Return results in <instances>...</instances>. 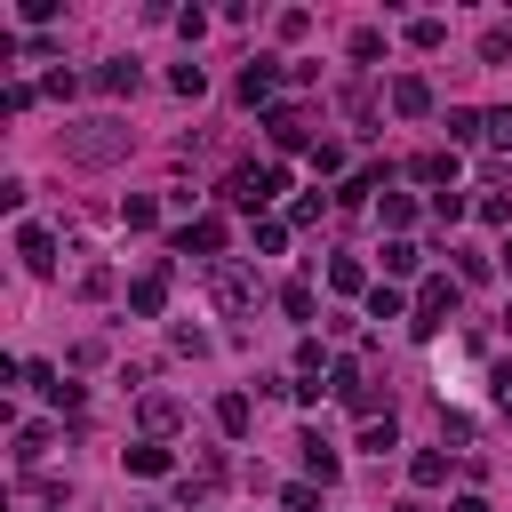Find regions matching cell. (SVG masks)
Returning <instances> with one entry per match:
<instances>
[{
  "label": "cell",
  "mask_w": 512,
  "mask_h": 512,
  "mask_svg": "<svg viewBox=\"0 0 512 512\" xmlns=\"http://www.w3.org/2000/svg\"><path fill=\"white\" fill-rule=\"evenodd\" d=\"M64 152H72L80 168H112V160L128 152V128H120V120H80V128H64Z\"/></svg>",
  "instance_id": "6da1fadb"
},
{
  "label": "cell",
  "mask_w": 512,
  "mask_h": 512,
  "mask_svg": "<svg viewBox=\"0 0 512 512\" xmlns=\"http://www.w3.org/2000/svg\"><path fill=\"white\" fill-rule=\"evenodd\" d=\"M440 312H456V280H448V272H432V280L416 288V336H432Z\"/></svg>",
  "instance_id": "7a4b0ae2"
},
{
  "label": "cell",
  "mask_w": 512,
  "mask_h": 512,
  "mask_svg": "<svg viewBox=\"0 0 512 512\" xmlns=\"http://www.w3.org/2000/svg\"><path fill=\"white\" fill-rule=\"evenodd\" d=\"M392 112H400V120H424V112H432V80L400 72V80H392Z\"/></svg>",
  "instance_id": "3957f363"
},
{
  "label": "cell",
  "mask_w": 512,
  "mask_h": 512,
  "mask_svg": "<svg viewBox=\"0 0 512 512\" xmlns=\"http://www.w3.org/2000/svg\"><path fill=\"white\" fill-rule=\"evenodd\" d=\"M216 304H224V312H248V304H256V280H248L240 264H224V272H216Z\"/></svg>",
  "instance_id": "277c9868"
},
{
  "label": "cell",
  "mask_w": 512,
  "mask_h": 512,
  "mask_svg": "<svg viewBox=\"0 0 512 512\" xmlns=\"http://www.w3.org/2000/svg\"><path fill=\"white\" fill-rule=\"evenodd\" d=\"M264 136H272L280 152H296V144H304V112H296V104H280V112H264Z\"/></svg>",
  "instance_id": "5b68a950"
},
{
  "label": "cell",
  "mask_w": 512,
  "mask_h": 512,
  "mask_svg": "<svg viewBox=\"0 0 512 512\" xmlns=\"http://www.w3.org/2000/svg\"><path fill=\"white\" fill-rule=\"evenodd\" d=\"M176 248H184V256H216V248H224V224H216V216H200V224H184V232H176Z\"/></svg>",
  "instance_id": "8992f818"
},
{
  "label": "cell",
  "mask_w": 512,
  "mask_h": 512,
  "mask_svg": "<svg viewBox=\"0 0 512 512\" xmlns=\"http://www.w3.org/2000/svg\"><path fill=\"white\" fill-rule=\"evenodd\" d=\"M96 88H104V96H136V88H144V72H136L128 56H112V64L96 72Z\"/></svg>",
  "instance_id": "52a82bcc"
},
{
  "label": "cell",
  "mask_w": 512,
  "mask_h": 512,
  "mask_svg": "<svg viewBox=\"0 0 512 512\" xmlns=\"http://www.w3.org/2000/svg\"><path fill=\"white\" fill-rule=\"evenodd\" d=\"M16 248H24V264H32V272H56V240H48L40 224H24V232H16Z\"/></svg>",
  "instance_id": "ba28073f"
},
{
  "label": "cell",
  "mask_w": 512,
  "mask_h": 512,
  "mask_svg": "<svg viewBox=\"0 0 512 512\" xmlns=\"http://www.w3.org/2000/svg\"><path fill=\"white\" fill-rule=\"evenodd\" d=\"M160 304H168V272H144V280L128 288V312H144V320H152Z\"/></svg>",
  "instance_id": "9c48e42d"
},
{
  "label": "cell",
  "mask_w": 512,
  "mask_h": 512,
  "mask_svg": "<svg viewBox=\"0 0 512 512\" xmlns=\"http://www.w3.org/2000/svg\"><path fill=\"white\" fill-rule=\"evenodd\" d=\"M272 80H280V72H272V56H256V64L240 72V104H264V96H272Z\"/></svg>",
  "instance_id": "30bf717a"
},
{
  "label": "cell",
  "mask_w": 512,
  "mask_h": 512,
  "mask_svg": "<svg viewBox=\"0 0 512 512\" xmlns=\"http://www.w3.org/2000/svg\"><path fill=\"white\" fill-rule=\"evenodd\" d=\"M408 176H416V184H448V176H456V152H416Z\"/></svg>",
  "instance_id": "8fae6325"
},
{
  "label": "cell",
  "mask_w": 512,
  "mask_h": 512,
  "mask_svg": "<svg viewBox=\"0 0 512 512\" xmlns=\"http://www.w3.org/2000/svg\"><path fill=\"white\" fill-rule=\"evenodd\" d=\"M168 464H176V456H168L160 440H136V448H128V472H144V480H160Z\"/></svg>",
  "instance_id": "7c38bea8"
},
{
  "label": "cell",
  "mask_w": 512,
  "mask_h": 512,
  "mask_svg": "<svg viewBox=\"0 0 512 512\" xmlns=\"http://www.w3.org/2000/svg\"><path fill=\"white\" fill-rule=\"evenodd\" d=\"M304 472H312V480H336V472H344V464H336V448H328L320 432H304Z\"/></svg>",
  "instance_id": "4fadbf2b"
},
{
  "label": "cell",
  "mask_w": 512,
  "mask_h": 512,
  "mask_svg": "<svg viewBox=\"0 0 512 512\" xmlns=\"http://www.w3.org/2000/svg\"><path fill=\"white\" fill-rule=\"evenodd\" d=\"M472 136H488V112L456 104V112H448V144H472Z\"/></svg>",
  "instance_id": "5bb4252c"
},
{
  "label": "cell",
  "mask_w": 512,
  "mask_h": 512,
  "mask_svg": "<svg viewBox=\"0 0 512 512\" xmlns=\"http://www.w3.org/2000/svg\"><path fill=\"white\" fill-rule=\"evenodd\" d=\"M176 416H184V408H176L168 392H144V432H176Z\"/></svg>",
  "instance_id": "9a60e30c"
},
{
  "label": "cell",
  "mask_w": 512,
  "mask_h": 512,
  "mask_svg": "<svg viewBox=\"0 0 512 512\" xmlns=\"http://www.w3.org/2000/svg\"><path fill=\"white\" fill-rule=\"evenodd\" d=\"M248 416H256V408H248V392H224V400H216V424H224L232 440L248 432Z\"/></svg>",
  "instance_id": "2e32d148"
},
{
  "label": "cell",
  "mask_w": 512,
  "mask_h": 512,
  "mask_svg": "<svg viewBox=\"0 0 512 512\" xmlns=\"http://www.w3.org/2000/svg\"><path fill=\"white\" fill-rule=\"evenodd\" d=\"M360 448H368V456L400 448V424H392V416H368V424H360Z\"/></svg>",
  "instance_id": "e0dca14e"
},
{
  "label": "cell",
  "mask_w": 512,
  "mask_h": 512,
  "mask_svg": "<svg viewBox=\"0 0 512 512\" xmlns=\"http://www.w3.org/2000/svg\"><path fill=\"white\" fill-rule=\"evenodd\" d=\"M408 480H416V488H440V480H448V456H440V448H416Z\"/></svg>",
  "instance_id": "ac0fdd59"
},
{
  "label": "cell",
  "mask_w": 512,
  "mask_h": 512,
  "mask_svg": "<svg viewBox=\"0 0 512 512\" xmlns=\"http://www.w3.org/2000/svg\"><path fill=\"white\" fill-rule=\"evenodd\" d=\"M440 40H448V24H440V16H416V24H408V48H424V56H432Z\"/></svg>",
  "instance_id": "d6986e66"
},
{
  "label": "cell",
  "mask_w": 512,
  "mask_h": 512,
  "mask_svg": "<svg viewBox=\"0 0 512 512\" xmlns=\"http://www.w3.org/2000/svg\"><path fill=\"white\" fill-rule=\"evenodd\" d=\"M400 312H408L400 288H368V320H400Z\"/></svg>",
  "instance_id": "ffe728a7"
},
{
  "label": "cell",
  "mask_w": 512,
  "mask_h": 512,
  "mask_svg": "<svg viewBox=\"0 0 512 512\" xmlns=\"http://www.w3.org/2000/svg\"><path fill=\"white\" fill-rule=\"evenodd\" d=\"M40 456H48V424H24L16 432V464H40Z\"/></svg>",
  "instance_id": "44dd1931"
},
{
  "label": "cell",
  "mask_w": 512,
  "mask_h": 512,
  "mask_svg": "<svg viewBox=\"0 0 512 512\" xmlns=\"http://www.w3.org/2000/svg\"><path fill=\"white\" fill-rule=\"evenodd\" d=\"M376 56H384V32L360 24V32H352V64H376Z\"/></svg>",
  "instance_id": "7402d4cb"
},
{
  "label": "cell",
  "mask_w": 512,
  "mask_h": 512,
  "mask_svg": "<svg viewBox=\"0 0 512 512\" xmlns=\"http://www.w3.org/2000/svg\"><path fill=\"white\" fill-rule=\"evenodd\" d=\"M416 264H424L416 240H392V248H384V272H416Z\"/></svg>",
  "instance_id": "603a6c76"
},
{
  "label": "cell",
  "mask_w": 512,
  "mask_h": 512,
  "mask_svg": "<svg viewBox=\"0 0 512 512\" xmlns=\"http://www.w3.org/2000/svg\"><path fill=\"white\" fill-rule=\"evenodd\" d=\"M280 312H288V320H312V288L288 280V288H280Z\"/></svg>",
  "instance_id": "cb8c5ba5"
},
{
  "label": "cell",
  "mask_w": 512,
  "mask_h": 512,
  "mask_svg": "<svg viewBox=\"0 0 512 512\" xmlns=\"http://www.w3.org/2000/svg\"><path fill=\"white\" fill-rule=\"evenodd\" d=\"M168 88H176V96H200V88H208V72H200V64H176V72H168Z\"/></svg>",
  "instance_id": "d4e9b609"
},
{
  "label": "cell",
  "mask_w": 512,
  "mask_h": 512,
  "mask_svg": "<svg viewBox=\"0 0 512 512\" xmlns=\"http://www.w3.org/2000/svg\"><path fill=\"white\" fill-rule=\"evenodd\" d=\"M120 216H128V232H144V224H152V216H160V208H152V200H144V192H136V200H120Z\"/></svg>",
  "instance_id": "484cf974"
},
{
  "label": "cell",
  "mask_w": 512,
  "mask_h": 512,
  "mask_svg": "<svg viewBox=\"0 0 512 512\" xmlns=\"http://www.w3.org/2000/svg\"><path fill=\"white\" fill-rule=\"evenodd\" d=\"M384 224H392V232H408V224H416V200H400V192H392V200H384Z\"/></svg>",
  "instance_id": "4316f807"
},
{
  "label": "cell",
  "mask_w": 512,
  "mask_h": 512,
  "mask_svg": "<svg viewBox=\"0 0 512 512\" xmlns=\"http://www.w3.org/2000/svg\"><path fill=\"white\" fill-rule=\"evenodd\" d=\"M448 512H488V504H480V496H456V504H448Z\"/></svg>",
  "instance_id": "83f0119b"
},
{
  "label": "cell",
  "mask_w": 512,
  "mask_h": 512,
  "mask_svg": "<svg viewBox=\"0 0 512 512\" xmlns=\"http://www.w3.org/2000/svg\"><path fill=\"white\" fill-rule=\"evenodd\" d=\"M400 512H424V504H400Z\"/></svg>",
  "instance_id": "f1b7e54d"
},
{
  "label": "cell",
  "mask_w": 512,
  "mask_h": 512,
  "mask_svg": "<svg viewBox=\"0 0 512 512\" xmlns=\"http://www.w3.org/2000/svg\"><path fill=\"white\" fill-rule=\"evenodd\" d=\"M504 416H512V400H504Z\"/></svg>",
  "instance_id": "f546056e"
},
{
  "label": "cell",
  "mask_w": 512,
  "mask_h": 512,
  "mask_svg": "<svg viewBox=\"0 0 512 512\" xmlns=\"http://www.w3.org/2000/svg\"><path fill=\"white\" fill-rule=\"evenodd\" d=\"M504 328H512V312H504Z\"/></svg>",
  "instance_id": "4dcf8cb0"
}]
</instances>
